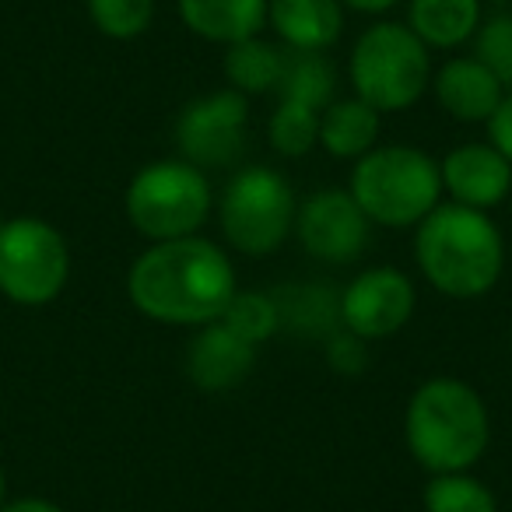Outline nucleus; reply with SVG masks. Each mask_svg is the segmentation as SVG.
<instances>
[{"label":"nucleus","mask_w":512,"mask_h":512,"mask_svg":"<svg viewBox=\"0 0 512 512\" xmlns=\"http://www.w3.org/2000/svg\"><path fill=\"white\" fill-rule=\"evenodd\" d=\"M418 306L414 281L397 267H369L341 292V327L362 341H383L407 327Z\"/></svg>","instance_id":"nucleus-11"},{"label":"nucleus","mask_w":512,"mask_h":512,"mask_svg":"<svg viewBox=\"0 0 512 512\" xmlns=\"http://www.w3.org/2000/svg\"><path fill=\"white\" fill-rule=\"evenodd\" d=\"M341 4L358 11V15H386L390 8H397L400 0H341Z\"/></svg>","instance_id":"nucleus-30"},{"label":"nucleus","mask_w":512,"mask_h":512,"mask_svg":"<svg viewBox=\"0 0 512 512\" xmlns=\"http://www.w3.org/2000/svg\"><path fill=\"white\" fill-rule=\"evenodd\" d=\"M348 78L355 99L369 102L376 113H400L428 92L432 57L407 25L379 22L351 46Z\"/></svg>","instance_id":"nucleus-5"},{"label":"nucleus","mask_w":512,"mask_h":512,"mask_svg":"<svg viewBox=\"0 0 512 512\" xmlns=\"http://www.w3.org/2000/svg\"><path fill=\"white\" fill-rule=\"evenodd\" d=\"M474 57L502 81L505 92H512V15H498L477 29Z\"/></svg>","instance_id":"nucleus-26"},{"label":"nucleus","mask_w":512,"mask_h":512,"mask_svg":"<svg viewBox=\"0 0 512 512\" xmlns=\"http://www.w3.org/2000/svg\"><path fill=\"white\" fill-rule=\"evenodd\" d=\"M221 323L228 330L242 337L249 344H260L271 341L274 334L281 330V309H278V299L267 292H235L228 309L221 313Z\"/></svg>","instance_id":"nucleus-24"},{"label":"nucleus","mask_w":512,"mask_h":512,"mask_svg":"<svg viewBox=\"0 0 512 512\" xmlns=\"http://www.w3.org/2000/svg\"><path fill=\"white\" fill-rule=\"evenodd\" d=\"M379 116L362 99H334L320 113V148L330 158H362L379 141Z\"/></svg>","instance_id":"nucleus-18"},{"label":"nucleus","mask_w":512,"mask_h":512,"mask_svg":"<svg viewBox=\"0 0 512 512\" xmlns=\"http://www.w3.org/2000/svg\"><path fill=\"white\" fill-rule=\"evenodd\" d=\"M484 127H488V144H495L512 165V92L502 95V102H498V109Z\"/></svg>","instance_id":"nucleus-28"},{"label":"nucleus","mask_w":512,"mask_h":512,"mask_svg":"<svg viewBox=\"0 0 512 512\" xmlns=\"http://www.w3.org/2000/svg\"><path fill=\"white\" fill-rule=\"evenodd\" d=\"M176 148L197 169H228L242 158L249 137V99L235 88L200 95L176 116Z\"/></svg>","instance_id":"nucleus-9"},{"label":"nucleus","mask_w":512,"mask_h":512,"mask_svg":"<svg viewBox=\"0 0 512 512\" xmlns=\"http://www.w3.org/2000/svg\"><path fill=\"white\" fill-rule=\"evenodd\" d=\"M407 29L428 50H453L481 29V0H411Z\"/></svg>","instance_id":"nucleus-17"},{"label":"nucleus","mask_w":512,"mask_h":512,"mask_svg":"<svg viewBox=\"0 0 512 512\" xmlns=\"http://www.w3.org/2000/svg\"><path fill=\"white\" fill-rule=\"evenodd\" d=\"M404 439L407 453L428 474H463L488 453V404L463 379H425L407 400Z\"/></svg>","instance_id":"nucleus-3"},{"label":"nucleus","mask_w":512,"mask_h":512,"mask_svg":"<svg viewBox=\"0 0 512 512\" xmlns=\"http://www.w3.org/2000/svg\"><path fill=\"white\" fill-rule=\"evenodd\" d=\"M435 102L442 113L460 123H488L502 102L505 88L477 57H456L439 67L432 81Z\"/></svg>","instance_id":"nucleus-14"},{"label":"nucleus","mask_w":512,"mask_h":512,"mask_svg":"<svg viewBox=\"0 0 512 512\" xmlns=\"http://www.w3.org/2000/svg\"><path fill=\"white\" fill-rule=\"evenodd\" d=\"M127 221L148 242H172L200 235L214 207V193L204 169L183 158H162L134 172L127 186Z\"/></svg>","instance_id":"nucleus-6"},{"label":"nucleus","mask_w":512,"mask_h":512,"mask_svg":"<svg viewBox=\"0 0 512 512\" xmlns=\"http://www.w3.org/2000/svg\"><path fill=\"white\" fill-rule=\"evenodd\" d=\"M281 67H285V46L267 43V39L253 36L242 43L225 46V78L228 88L239 95H271L278 92Z\"/></svg>","instance_id":"nucleus-19"},{"label":"nucleus","mask_w":512,"mask_h":512,"mask_svg":"<svg viewBox=\"0 0 512 512\" xmlns=\"http://www.w3.org/2000/svg\"><path fill=\"white\" fill-rule=\"evenodd\" d=\"M281 309V327L295 334L334 337L341 327V295H334L323 285H288L285 292L274 295Z\"/></svg>","instance_id":"nucleus-21"},{"label":"nucleus","mask_w":512,"mask_h":512,"mask_svg":"<svg viewBox=\"0 0 512 512\" xmlns=\"http://www.w3.org/2000/svg\"><path fill=\"white\" fill-rule=\"evenodd\" d=\"M85 4L95 29L116 43L141 39L155 18V0H85Z\"/></svg>","instance_id":"nucleus-25"},{"label":"nucleus","mask_w":512,"mask_h":512,"mask_svg":"<svg viewBox=\"0 0 512 512\" xmlns=\"http://www.w3.org/2000/svg\"><path fill=\"white\" fill-rule=\"evenodd\" d=\"M235 292L232 260L204 235L151 242L127 274L130 306L165 327H207L221 320Z\"/></svg>","instance_id":"nucleus-1"},{"label":"nucleus","mask_w":512,"mask_h":512,"mask_svg":"<svg viewBox=\"0 0 512 512\" xmlns=\"http://www.w3.org/2000/svg\"><path fill=\"white\" fill-rule=\"evenodd\" d=\"M509 344H512V327H509Z\"/></svg>","instance_id":"nucleus-33"},{"label":"nucleus","mask_w":512,"mask_h":512,"mask_svg":"<svg viewBox=\"0 0 512 512\" xmlns=\"http://www.w3.org/2000/svg\"><path fill=\"white\" fill-rule=\"evenodd\" d=\"M327 362L334 372H344V376H358L369 362V351H365V341L348 330H337L334 337H327Z\"/></svg>","instance_id":"nucleus-27"},{"label":"nucleus","mask_w":512,"mask_h":512,"mask_svg":"<svg viewBox=\"0 0 512 512\" xmlns=\"http://www.w3.org/2000/svg\"><path fill=\"white\" fill-rule=\"evenodd\" d=\"M267 25L288 50L327 53L344 32L341 0H267Z\"/></svg>","instance_id":"nucleus-15"},{"label":"nucleus","mask_w":512,"mask_h":512,"mask_svg":"<svg viewBox=\"0 0 512 512\" xmlns=\"http://www.w3.org/2000/svg\"><path fill=\"white\" fill-rule=\"evenodd\" d=\"M337 88V67L327 53L316 50H288L285 46V67H281L278 99L299 102L309 109H327L334 102Z\"/></svg>","instance_id":"nucleus-20"},{"label":"nucleus","mask_w":512,"mask_h":512,"mask_svg":"<svg viewBox=\"0 0 512 512\" xmlns=\"http://www.w3.org/2000/svg\"><path fill=\"white\" fill-rule=\"evenodd\" d=\"M425 512H498V502L484 481L470 470L463 474H432L425 484Z\"/></svg>","instance_id":"nucleus-23"},{"label":"nucleus","mask_w":512,"mask_h":512,"mask_svg":"<svg viewBox=\"0 0 512 512\" xmlns=\"http://www.w3.org/2000/svg\"><path fill=\"white\" fill-rule=\"evenodd\" d=\"M348 193L372 225L418 228L439 207L442 172L439 162L414 144H376L355 162Z\"/></svg>","instance_id":"nucleus-4"},{"label":"nucleus","mask_w":512,"mask_h":512,"mask_svg":"<svg viewBox=\"0 0 512 512\" xmlns=\"http://www.w3.org/2000/svg\"><path fill=\"white\" fill-rule=\"evenodd\" d=\"M267 141L278 155L306 158L320 144V109L278 99V109L267 120Z\"/></svg>","instance_id":"nucleus-22"},{"label":"nucleus","mask_w":512,"mask_h":512,"mask_svg":"<svg viewBox=\"0 0 512 512\" xmlns=\"http://www.w3.org/2000/svg\"><path fill=\"white\" fill-rule=\"evenodd\" d=\"M299 200L271 165H246L225 183L218 197V225L225 242L242 256H271L295 232Z\"/></svg>","instance_id":"nucleus-7"},{"label":"nucleus","mask_w":512,"mask_h":512,"mask_svg":"<svg viewBox=\"0 0 512 512\" xmlns=\"http://www.w3.org/2000/svg\"><path fill=\"white\" fill-rule=\"evenodd\" d=\"M442 193L453 204L491 211L512 193V165L495 144H460L439 162Z\"/></svg>","instance_id":"nucleus-12"},{"label":"nucleus","mask_w":512,"mask_h":512,"mask_svg":"<svg viewBox=\"0 0 512 512\" xmlns=\"http://www.w3.org/2000/svg\"><path fill=\"white\" fill-rule=\"evenodd\" d=\"M179 18L193 36L232 46L260 36L267 25V0H179Z\"/></svg>","instance_id":"nucleus-16"},{"label":"nucleus","mask_w":512,"mask_h":512,"mask_svg":"<svg viewBox=\"0 0 512 512\" xmlns=\"http://www.w3.org/2000/svg\"><path fill=\"white\" fill-rule=\"evenodd\" d=\"M71 278V249L43 218H8L0 228V295L15 306H50Z\"/></svg>","instance_id":"nucleus-8"},{"label":"nucleus","mask_w":512,"mask_h":512,"mask_svg":"<svg viewBox=\"0 0 512 512\" xmlns=\"http://www.w3.org/2000/svg\"><path fill=\"white\" fill-rule=\"evenodd\" d=\"M0 512H64V509L57 502H50V498L29 495V498H15V502H4Z\"/></svg>","instance_id":"nucleus-29"},{"label":"nucleus","mask_w":512,"mask_h":512,"mask_svg":"<svg viewBox=\"0 0 512 512\" xmlns=\"http://www.w3.org/2000/svg\"><path fill=\"white\" fill-rule=\"evenodd\" d=\"M4 221H8V218H4V211H0V228H4Z\"/></svg>","instance_id":"nucleus-32"},{"label":"nucleus","mask_w":512,"mask_h":512,"mask_svg":"<svg viewBox=\"0 0 512 512\" xmlns=\"http://www.w3.org/2000/svg\"><path fill=\"white\" fill-rule=\"evenodd\" d=\"M256 365V344L242 341L221 320L197 327L193 341L186 344V376L197 390L225 393L235 390Z\"/></svg>","instance_id":"nucleus-13"},{"label":"nucleus","mask_w":512,"mask_h":512,"mask_svg":"<svg viewBox=\"0 0 512 512\" xmlns=\"http://www.w3.org/2000/svg\"><path fill=\"white\" fill-rule=\"evenodd\" d=\"M414 260L439 295L481 299L505 271V239L488 211L439 204L414 232Z\"/></svg>","instance_id":"nucleus-2"},{"label":"nucleus","mask_w":512,"mask_h":512,"mask_svg":"<svg viewBox=\"0 0 512 512\" xmlns=\"http://www.w3.org/2000/svg\"><path fill=\"white\" fill-rule=\"evenodd\" d=\"M4 502H8V474L0 467V509H4Z\"/></svg>","instance_id":"nucleus-31"},{"label":"nucleus","mask_w":512,"mask_h":512,"mask_svg":"<svg viewBox=\"0 0 512 512\" xmlns=\"http://www.w3.org/2000/svg\"><path fill=\"white\" fill-rule=\"evenodd\" d=\"M295 235L302 249L323 264H355L369 249L372 221L348 190H316L299 200Z\"/></svg>","instance_id":"nucleus-10"}]
</instances>
